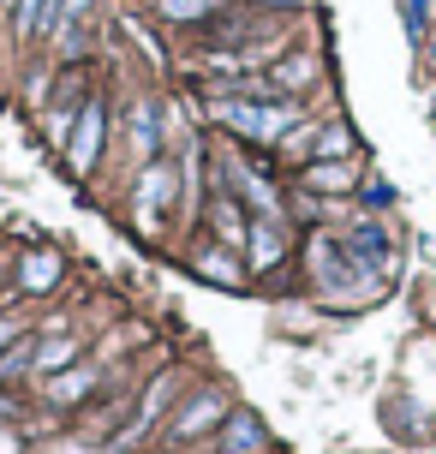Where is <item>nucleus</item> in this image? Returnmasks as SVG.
<instances>
[{
  "mask_svg": "<svg viewBox=\"0 0 436 454\" xmlns=\"http://www.w3.org/2000/svg\"><path fill=\"white\" fill-rule=\"evenodd\" d=\"M239 209H245V204H239L233 192H222V198L209 204V227H215V239H222V246H233V251H245V233H252V222H245Z\"/></svg>",
  "mask_w": 436,
  "mask_h": 454,
  "instance_id": "nucleus-14",
  "label": "nucleus"
},
{
  "mask_svg": "<svg viewBox=\"0 0 436 454\" xmlns=\"http://www.w3.org/2000/svg\"><path fill=\"white\" fill-rule=\"evenodd\" d=\"M60 275H66L60 251H24L19 257V294H48Z\"/></svg>",
  "mask_w": 436,
  "mask_h": 454,
  "instance_id": "nucleus-13",
  "label": "nucleus"
},
{
  "mask_svg": "<svg viewBox=\"0 0 436 454\" xmlns=\"http://www.w3.org/2000/svg\"><path fill=\"white\" fill-rule=\"evenodd\" d=\"M228 395L222 388H198L185 407H174V419H167V442L174 449H185V442H198V436H209V431H222V419H228Z\"/></svg>",
  "mask_w": 436,
  "mask_h": 454,
  "instance_id": "nucleus-2",
  "label": "nucleus"
},
{
  "mask_svg": "<svg viewBox=\"0 0 436 454\" xmlns=\"http://www.w3.org/2000/svg\"><path fill=\"white\" fill-rule=\"evenodd\" d=\"M263 78H269V90H276V96H299V90H311V84L323 78V67H317V54H281Z\"/></svg>",
  "mask_w": 436,
  "mask_h": 454,
  "instance_id": "nucleus-10",
  "label": "nucleus"
},
{
  "mask_svg": "<svg viewBox=\"0 0 436 454\" xmlns=\"http://www.w3.org/2000/svg\"><path fill=\"white\" fill-rule=\"evenodd\" d=\"M191 270L204 275L209 287H239V281H245V263H239L233 246H222V239H209V246L191 251Z\"/></svg>",
  "mask_w": 436,
  "mask_h": 454,
  "instance_id": "nucleus-8",
  "label": "nucleus"
},
{
  "mask_svg": "<svg viewBox=\"0 0 436 454\" xmlns=\"http://www.w3.org/2000/svg\"><path fill=\"white\" fill-rule=\"evenodd\" d=\"M401 12H407V36L424 43V30H431V0H401Z\"/></svg>",
  "mask_w": 436,
  "mask_h": 454,
  "instance_id": "nucleus-22",
  "label": "nucleus"
},
{
  "mask_svg": "<svg viewBox=\"0 0 436 454\" xmlns=\"http://www.w3.org/2000/svg\"><path fill=\"white\" fill-rule=\"evenodd\" d=\"M353 150H359V137H353L346 120H329V126H317V137H311V161H353Z\"/></svg>",
  "mask_w": 436,
  "mask_h": 454,
  "instance_id": "nucleus-15",
  "label": "nucleus"
},
{
  "mask_svg": "<svg viewBox=\"0 0 436 454\" xmlns=\"http://www.w3.org/2000/svg\"><path fill=\"white\" fill-rule=\"evenodd\" d=\"M359 168L353 161H305V192H353Z\"/></svg>",
  "mask_w": 436,
  "mask_h": 454,
  "instance_id": "nucleus-17",
  "label": "nucleus"
},
{
  "mask_svg": "<svg viewBox=\"0 0 436 454\" xmlns=\"http://www.w3.org/2000/svg\"><path fill=\"white\" fill-rule=\"evenodd\" d=\"M102 132H108V108L102 102H84L78 120H72V137H66V168L72 174H90L102 161Z\"/></svg>",
  "mask_w": 436,
  "mask_h": 454,
  "instance_id": "nucleus-3",
  "label": "nucleus"
},
{
  "mask_svg": "<svg viewBox=\"0 0 436 454\" xmlns=\"http://www.w3.org/2000/svg\"><path fill=\"white\" fill-rule=\"evenodd\" d=\"M263 419L245 407H233L228 419H222V436H215V454H263Z\"/></svg>",
  "mask_w": 436,
  "mask_h": 454,
  "instance_id": "nucleus-7",
  "label": "nucleus"
},
{
  "mask_svg": "<svg viewBox=\"0 0 436 454\" xmlns=\"http://www.w3.org/2000/svg\"><path fill=\"white\" fill-rule=\"evenodd\" d=\"M72 359H78V335H48V340H36L30 371H36V377H54V371H66Z\"/></svg>",
  "mask_w": 436,
  "mask_h": 454,
  "instance_id": "nucleus-18",
  "label": "nucleus"
},
{
  "mask_svg": "<svg viewBox=\"0 0 436 454\" xmlns=\"http://www.w3.org/2000/svg\"><path fill=\"white\" fill-rule=\"evenodd\" d=\"M30 359H36V335H19L6 353H0V383H12L19 371H30Z\"/></svg>",
  "mask_w": 436,
  "mask_h": 454,
  "instance_id": "nucleus-21",
  "label": "nucleus"
},
{
  "mask_svg": "<svg viewBox=\"0 0 436 454\" xmlns=\"http://www.w3.org/2000/svg\"><path fill=\"white\" fill-rule=\"evenodd\" d=\"M0 454H19V436L6 431V425H0Z\"/></svg>",
  "mask_w": 436,
  "mask_h": 454,
  "instance_id": "nucleus-26",
  "label": "nucleus"
},
{
  "mask_svg": "<svg viewBox=\"0 0 436 454\" xmlns=\"http://www.w3.org/2000/svg\"><path fill=\"white\" fill-rule=\"evenodd\" d=\"M341 246H346V257H353V263H359V270H370V275H383L389 270V257H394V239H389V227L383 222H353L341 233Z\"/></svg>",
  "mask_w": 436,
  "mask_h": 454,
  "instance_id": "nucleus-4",
  "label": "nucleus"
},
{
  "mask_svg": "<svg viewBox=\"0 0 436 454\" xmlns=\"http://www.w3.org/2000/svg\"><path fill=\"white\" fill-rule=\"evenodd\" d=\"M12 30L24 43L30 36H54L60 30V0H12Z\"/></svg>",
  "mask_w": 436,
  "mask_h": 454,
  "instance_id": "nucleus-12",
  "label": "nucleus"
},
{
  "mask_svg": "<svg viewBox=\"0 0 436 454\" xmlns=\"http://www.w3.org/2000/svg\"><path fill=\"white\" fill-rule=\"evenodd\" d=\"M394 204V185L389 180H370L365 185V209H389Z\"/></svg>",
  "mask_w": 436,
  "mask_h": 454,
  "instance_id": "nucleus-23",
  "label": "nucleus"
},
{
  "mask_svg": "<svg viewBox=\"0 0 436 454\" xmlns=\"http://www.w3.org/2000/svg\"><path fill=\"white\" fill-rule=\"evenodd\" d=\"M222 180L233 185V198H239V204L245 209H257V215H269V222H281V192L269 180H263V174H252V168H245V161H222Z\"/></svg>",
  "mask_w": 436,
  "mask_h": 454,
  "instance_id": "nucleus-5",
  "label": "nucleus"
},
{
  "mask_svg": "<svg viewBox=\"0 0 436 454\" xmlns=\"http://www.w3.org/2000/svg\"><path fill=\"white\" fill-rule=\"evenodd\" d=\"M150 12L161 24H204L222 12V0H150Z\"/></svg>",
  "mask_w": 436,
  "mask_h": 454,
  "instance_id": "nucleus-19",
  "label": "nucleus"
},
{
  "mask_svg": "<svg viewBox=\"0 0 436 454\" xmlns=\"http://www.w3.org/2000/svg\"><path fill=\"white\" fill-rule=\"evenodd\" d=\"M431 67H436V48H431Z\"/></svg>",
  "mask_w": 436,
  "mask_h": 454,
  "instance_id": "nucleus-27",
  "label": "nucleus"
},
{
  "mask_svg": "<svg viewBox=\"0 0 436 454\" xmlns=\"http://www.w3.org/2000/svg\"><path fill=\"white\" fill-rule=\"evenodd\" d=\"M281 257H287V227L269 222V215H257L252 233H245V263H252V270L263 275V270H276Z\"/></svg>",
  "mask_w": 436,
  "mask_h": 454,
  "instance_id": "nucleus-9",
  "label": "nucleus"
},
{
  "mask_svg": "<svg viewBox=\"0 0 436 454\" xmlns=\"http://www.w3.org/2000/svg\"><path fill=\"white\" fill-rule=\"evenodd\" d=\"M19 335H24V329H19V317H0V353H6V347H12Z\"/></svg>",
  "mask_w": 436,
  "mask_h": 454,
  "instance_id": "nucleus-24",
  "label": "nucleus"
},
{
  "mask_svg": "<svg viewBox=\"0 0 436 454\" xmlns=\"http://www.w3.org/2000/svg\"><path fill=\"white\" fill-rule=\"evenodd\" d=\"M132 192H138V215H144V222H156L161 209L180 198V168H174V161H144V174H138Z\"/></svg>",
  "mask_w": 436,
  "mask_h": 454,
  "instance_id": "nucleus-6",
  "label": "nucleus"
},
{
  "mask_svg": "<svg viewBox=\"0 0 436 454\" xmlns=\"http://www.w3.org/2000/svg\"><path fill=\"white\" fill-rule=\"evenodd\" d=\"M174 388H180V377H174V371H161L156 383L144 388V401H138V419H132V425L120 431V442H138V436H144V431H150V425L161 419V407L174 401Z\"/></svg>",
  "mask_w": 436,
  "mask_h": 454,
  "instance_id": "nucleus-11",
  "label": "nucleus"
},
{
  "mask_svg": "<svg viewBox=\"0 0 436 454\" xmlns=\"http://www.w3.org/2000/svg\"><path fill=\"white\" fill-rule=\"evenodd\" d=\"M252 6H269V12H299V6H311V0H252Z\"/></svg>",
  "mask_w": 436,
  "mask_h": 454,
  "instance_id": "nucleus-25",
  "label": "nucleus"
},
{
  "mask_svg": "<svg viewBox=\"0 0 436 454\" xmlns=\"http://www.w3.org/2000/svg\"><path fill=\"white\" fill-rule=\"evenodd\" d=\"M132 144H138V161H156L161 132H156V108H150V102H138V108H132Z\"/></svg>",
  "mask_w": 436,
  "mask_h": 454,
  "instance_id": "nucleus-20",
  "label": "nucleus"
},
{
  "mask_svg": "<svg viewBox=\"0 0 436 454\" xmlns=\"http://www.w3.org/2000/svg\"><path fill=\"white\" fill-rule=\"evenodd\" d=\"M90 388H96L90 364H66V371H54V377H48V401H54V407H72V401H84Z\"/></svg>",
  "mask_w": 436,
  "mask_h": 454,
  "instance_id": "nucleus-16",
  "label": "nucleus"
},
{
  "mask_svg": "<svg viewBox=\"0 0 436 454\" xmlns=\"http://www.w3.org/2000/svg\"><path fill=\"white\" fill-rule=\"evenodd\" d=\"M209 114L228 126V132L252 137V144H281V137L299 126V102L293 96H215Z\"/></svg>",
  "mask_w": 436,
  "mask_h": 454,
  "instance_id": "nucleus-1",
  "label": "nucleus"
}]
</instances>
